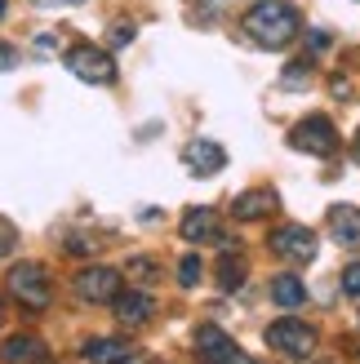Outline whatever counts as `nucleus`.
Segmentation results:
<instances>
[{
  "label": "nucleus",
  "instance_id": "obj_1",
  "mask_svg": "<svg viewBox=\"0 0 360 364\" xmlns=\"http://www.w3.org/2000/svg\"><path fill=\"white\" fill-rule=\"evenodd\" d=\"M302 31V14L290 0H254L245 9V36H254V45L263 49H285L290 41H298Z\"/></svg>",
  "mask_w": 360,
  "mask_h": 364
},
{
  "label": "nucleus",
  "instance_id": "obj_2",
  "mask_svg": "<svg viewBox=\"0 0 360 364\" xmlns=\"http://www.w3.org/2000/svg\"><path fill=\"white\" fill-rule=\"evenodd\" d=\"M9 294L27 306V311H45L49 306V298H53V284H49V271L41 267V262H18L14 271H9Z\"/></svg>",
  "mask_w": 360,
  "mask_h": 364
},
{
  "label": "nucleus",
  "instance_id": "obj_3",
  "mask_svg": "<svg viewBox=\"0 0 360 364\" xmlns=\"http://www.w3.org/2000/svg\"><path fill=\"white\" fill-rule=\"evenodd\" d=\"M67 71L76 80H85V85H112L116 80V63L107 58V49H98V45L67 49Z\"/></svg>",
  "mask_w": 360,
  "mask_h": 364
},
{
  "label": "nucleus",
  "instance_id": "obj_4",
  "mask_svg": "<svg viewBox=\"0 0 360 364\" xmlns=\"http://www.w3.org/2000/svg\"><path fill=\"white\" fill-rule=\"evenodd\" d=\"M290 142H294L298 151H307V156H334L343 138H338L334 120H325V116H307V120H298V124H294Z\"/></svg>",
  "mask_w": 360,
  "mask_h": 364
},
{
  "label": "nucleus",
  "instance_id": "obj_5",
  "mask_svg": "<svg viewBox=\"0 0 360 364\" xmlns=\"http://www.w3.org/2000/svg\"><path fill=\"white\" fill-rule=\"evenodd\" d=\"M267 245H272V253H280L285 262H312L316 258V231L302 227V223L276 227L272 235H267Z\"/></svg>",
  "mask_w": 360,
  "mask_h": 364
},
{
  "label": "nucleus",
  "instance_id": "obj_6",
  "mask_svg": "<svg viewBox=\"0 0 360 364\" xmlns=\"http://www.w3.org/2000/svg\"><path fill=\"white\" fill-rule=\"evenodd\" d=\"M125 276L116 267H85L80 276H76V298L80 302H94V306H107V302H116V294H120V284Z\"/></svg>",
  "mask_w": 360,
  "mask_h": 364
},
{
  "label": "nucleus",
  "instance_id": "obj_7",
  "mask_svg": "<svg viewBox=\"0 0 360 364\" xmlns=\"http://www.w3.org/2000/svg\"><path fill=\"white\" fill-rule=\"evenodd\" d=\"M267 347L280 351V355H312L316 329L307 320H276L272 329H267Z\"/></svg>",
  "mask_w": 360,
  "mask_h": 364
},
{
  "label": "nucleus",
  "instance_id": "obj_8",
  "mask_svg": "<svg viewBox=\"0 0 360 364\" xmlns=\"http://www.w3.org/2000/svg\"><path fill=\"white\" fill-rule=\"evenodd\" d=\"M183 165L196 178H209V173H223L227 169V151L213 138H196V142H187V147H183Z\"/></svg>",
  "mask_w": 360,
  "mask_h": 364
},
{
  "label": "nucleus",
  "instance_id": "obj_9",
  "mask_svg": "<svg viewBox=\"0 0 360 364\" xmlns=\"http://www.w3.org/2000/svg\"><path fill=\"white\" fill-rule=\"evenodd\" d=\"M112 306H116V320H120V324H147V320L156 316V298L142 294V289H129V294L120 289Z\"/></svg>",
  "mask_w": 360,
  "mask_h": 364
},
{
  "label": "nucleus",
  "instance_id": "obj_10",
  "mask_svg": "<svg viewBox=\"0 0 360 364\" xmlns=\"http://www.w3.org/2000/svg\"><path fill=\"white\" fill-rule=\"evenodd\" d=\"M276 205H280V196H276L272 187H258V191H245V196H236V200H231V213H236V218H245V223H254V218L276 213Z\"/></svg>",
  "mask_w": 360,
  "mask_h": 364
},
{
  "label": "nucleus",
  "instance_id": "obj_11",
  "mask_svg": "<svg viewBox=\"0 0 360 364\" xmlns=\"http://www.w3.org/2000/svg\"><path fill=\"white\" fill-rule=\"evenodd\" d=\"M196 351H201L205 364H223L231 351H236V342H231L218 324H201V329H196Z\"/></svg>",
  "mask_w": 360,
  "mask_h": 364
},
{
  "label": "nucleus",
  "instance_id": "obj_12",
  "mask_svg": "<svg viewBox=\"0 0 360 364\" xmlns=\"http://www.w3.org/2000/svg\"><path fill=\"white\" fill-rule=\"evenodd\" d=\"M329 235L343 249H356L360 245V209L356 205H334L329 209Z\"/></svg>",
  "mask_w": 360,
  "mask_h": 364
},
{
  "label": "nucleus",
  "instance_id": "obj_13",
  "mask_svg": "<svg viewBox=\"0 0 360 364\" xmlns=\"http://www.w3.org/2000/svg\"><path fill=\"white\" fill-rule=\"evenodd\" d=\"M0 360L5 364H36V360H45V342L36 333H14V338L0 342Z\"/></svg>",
  "mask_w": 360,
  "mask_h": 364
},
{
  "label": "nucleus",
  "instance_id": "obj_14",
  "mask_svg": "<svg viewBox=\"0 0 360 364\" xmlns=\"http://www.w3.org/2000/svg\"><path fill=\"white\" fill-rule=\"evenodd\" d=\"M178 231H183L187 245H205V240H218V218H213V209H187L183 223H178Z\"/></svg>",
  "mask_w": 360,
  "mask_h": 364
},
{
  "label": "nucleus",
  "instance_id": "obj_15",
  "mask_svg": "<svg viewBox=\"0 0 360 364\" xmlns=\"http://www.w3.org/2000/svg\"><path fill=\"white\" fill-rule=\"evenodd\" d=\"M240 245H227L223 240V262H218V284H223V294H236V289L245 284V276H249V267H245V258L236 253Z\"/></svg>",
  "mask_w": 360,
  "mask_h": 364
},
{
  "label": "nucleus",
  "instance_id": "obj_16",
  "mask_svg": "<svg viewBox=\"0 0 360 364\" xmlns=\"http://www.w3.org/2000/svg\"><path fill=\"white\" fill-rule=\"evenodd\" d=\"M129 355V342L125 338H89L85 342V360L89 364H120Z\"/></svg>",
  "mask_w": 360,
  "mask_h": 364
},
{
  "label": "nucleus",
  "instance_id": "obj_17",
  "mask_svg": "<svg viewBox=\"0 0 360 364\" xmlns=\"http://www.w3.org/2000/svg\"><path fill=\"white\" fill-rule=\"evenodd\" d=\"M272 302L285 306V311H294V306L307 302V284H302L298 276H276L272 280Z\"/></svg>",
  "mask_w": 360,
  "mask_h": 364
},
{
  "label": "nucleus",
  "instance_id": "obj_18",
  "mask_svg": "<svg viewBox=\"0 0 360 364\" xmlns=\"http://www.w3.org/2000/svg\"><path fill=\"white\" fill-rule=\"evenodd\" d=\"M312 85V58H294L280 76V89H307Z\"/></svg>",
  "mask_w": 360,
  "mask_h": 364
},
{
  "label": "nucleus",
  "instance_id": "obj_19",
  "mask_svg": "<svg viewBox=\"0 0 360 364\" xmlns=\"http://www.w3.org/2000/svg\"><path fill=\"white\" fill-rule=\"evenodd\" d=\"M201 276H205L201 258H196V253H187V258L178 262V280H183V289H196V284H201Z\"/></svg>",
  "mask_w": 360,
  "mask_h": 364
},
{
  "label": "nucleus",
  "instance_id": "obj_20",
  "mask_svg": "<svg viewBox=\"0 0 360 364\" xmlns=\"http://www.w3.org/2000/svg\"><path fill=\"white\" fill-rule=\"evenodd\" d=\"M156 276H160V267H156L152 258H134V262H129V280H138V284H152Z\"/></svg>",
  "mask_w": 360,
  "mask_h": 364
},
{
  "label": "nucleus",
  "instance_id": "obj_21",
  "mask_svg": "<svg viewBox=\"0 0 360 364\" xmlns=\"http://www.w3.org/2000/svg\"><path fill=\"white\" fill-rule=\"evenodd\" d=\"M107 41H112V49H125V45H134V23H112V31H107Z\"/></svg>",
  "mask_w": 360,
  "mask_h": 364
},
{
  "label": "nucleus",
  "instance_id": "obj_22",
  "mask_svg": "<svg viewBox=\"0 0 360 364\" xmlns=\"http://www.w3.org/2000/svg\"><path fill=\"white\" fill-rule=\"evenodd\" d=\"M9 249H18V227L9 223V218H0V258H5Z\"/></svg>",
  "mask_w": 360,
  "mask_h": 364
},
{
  "label": "nucleus",
  "instance_id": "obj_23",
  "mask_svg": "<svg viewBox=\"0 0 360 364\" xmlns=\"http://www.w3.org/2000/svg\"><path fill=\"white\" fill-rule=\"evenodd\" d=\"M343 294H347V298H360V262H351V267L343 271Z\"/></svg>",
  "mask_w": 360,
  "mask_h": 364
},
{
  "label": "nucleus",
  "instance_id": "obj_24",
  "mask_svg": "<svg viewBox=\"0 0 360 364\" xmlns=\"http://www.w3.org/2000/svg\"><path fill=\"white\" fill-rule=\"evenodd\" d=\"M18 67V49L14 45H0V71H14Z\"/></svg>",
  "mask_w": 360,
  "mask_h": 364
},
{
  "label": "nucleus",
  "instance_id": "obj_25",
  "mask_svg": "<svg viewBox=\"0 0 360 364\" xmlns=\"http://www.w3.org/2000/svg\"><path fill=\"white\" fill-rule=\"evenodd\" d=\"M36 53H53V31H41V36H36Z\"/></svg>",
  "mask_w": 360,
  "mask_h": 364
},
{
  "label": "nucleus",
  "instance_id": "obj_26",
  "mask_svg": "<svg viewBox=\"0 0 360 364\" xmlns=\"http://www.w3.org/2000/svg\"><path fill=\"white\" fill-rule=\"evenodd\" d=\"M223 364H258V360H249V355H245V351H240V347H236V351H231V355H227V360H223Z\"/></svg>",
  "mask_w": 360,
  "mask_h": 364
},
{
  "label": "nucleus",
  "instance_id": "obj_27",
  "mask_svg": "<svg viewBox=\"0 0 360 364\" xmlns=\"http://www.w3.org/2000/svg\"><path fill=\"white\" fill-rule=\"evenodd\" d=\"M329 89H334V98H347V94H351V85H347V80H343V76H338V80H334V85H329Z\"/></svg>",
  "mask_w": 360,
  "mask_h": 364
},
{
  "label": "nucleus",
  "instance_id": "obj_28",
  "mask_svg": "<svg viewBox=\"0 0 360 364\" xmlns=\"http://www.w3.org/2000/svg\"><path fill=\"white\" fill-rule=\"evenodd\" d=\"M312 49H329V36L325 31H312Z\"/></svg>",
  "mask_w": 360,
  "mask_h": 364
},
{
  "label": "nucleus",
  "instance_id": "obj_29",
  "mask_svg": "<svg viewBox=\"0 0 360 364\" xmlns=\"http://www.w3.org/2000/svg\"><path fill=\"white\" fill-rule=\"evenodd\" d=\"M120 364H152V355H138V351H129V355H125Z\"/></svg>",
  "mask_w": 360,
  "mask_h": 364
},
{
  "label": "nucleus",
  "instance_id": "obj_30",
  "mask_svg": "<svg viewBox=\"0 0 360 364\" xmlns=\"http://www.w3.org/2000/svg\"><path fill=\"white\" fill-rule=\"evenodd\" d=\"M36 5H49L53 9V5H80V0H36Z\"/></svg>",
  "mask_w": 360,
  "mask_h": 364
},
{
  "label": "nucleus",
  "instance_id": "obj_31",
  "mask_svg": "<svg viewBox=\"0 0 360 364\" xmlns=\"http://www.w3.org/2000/svg\"><path fill=\"white\" fill-rule=\"evenodd\" d=\"M285 360H290V364H316V360H302V355H285Z\"/></svg>",
  "mask_w": 360,
  "mask_h": 364
},
{
  "label": "nucleus",
  "instance_id": "obj_32",
  "mask_svg": "<svg viewBox=\"0 0 360 364\" xmlns=\"http://www.w3.org/2000/svg\"><path fill=\"white\" fill-rule=\"evenodd\" d=\"M0 324H5V298H0Z\"/></svg>",
  "mask_w": 360,
  "mask_h": 364
},
{
  "label": "nucleus",
  "instance_id": "obj_33",
  "mask_svg": "<svg viewBox=\"0 0 360 364\" xmlns=\"http://www.w3.org/2000/svg\"><path fill=\"white\" fill-rule=\"evenodd\" d=\"M5 9H9V5H5V0H0V18H5Z\"/></svg>",
  "mask_w": 360,
  "mask_h": 364
}]
</instances>
